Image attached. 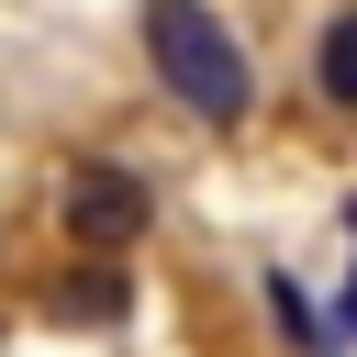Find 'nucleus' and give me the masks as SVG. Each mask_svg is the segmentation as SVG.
I'll return each mask as SVG.
<instances>
[{
	"mask_svg": "<svg viewBox=\"0 0 357 357\" xmlns=\"http://www.w3.org/2000/svg\"><path fill=\"white\" fill-rule=\"evenodd\" d=\"M145 67H156L201 123H245V100H257V78H245L234 33L212 22V0H145Z\"/></svg>",
	"mask_w": 357,
	"mask_h": 357,
	"instance_id": "nucleus-1",
	"label": "nucleus"
},
{
	"mask_svg": "<svg viewBox=\"0 0 357 357\" xmlns=\"http://www.w3.org/2000/svg\"><path fill=\"white\" fill-rule=\"evenodd\" d=\"M145 212H156V201H145L134 167H78V178H67V234H78V245H134Z\"/></svg>",
	"mask_w": 357,
	"mask_h": 357,
	"instance_id": "nucleus-2",
	"label": "nucleus"
},
{
	"mask_svg": "<svg viewBox=\"0 0 357 357\" xmlns=\"http://www.w3.org/2000/svg\"><path fill=\"white\" fill-rule=\"evenodd\" d=\"M312 89H324L335 112H357V0L324 22V45H312Z\"/></svg>",
	"mask_w": 357,
	"mask_h": 357,
	"instance_id": "nucleus-3",
	"label": "nucleus"
},
{
	"mask_svg": "<svg viewBox=\"0 0 357 357\" xmlns=\"http://www.w3.org/2000/svg\"><path fill=\"white\" fill-rule=\"evenodd\" d=\"M56 312H67V324H112V312H123V279H112V268H100V279H67Z\"/></svg>",
	"mask_w": 357,
	"mask_h": 357,
	"instance_id": "nucleus-4",
	"label": "nucleus"
}]
</instances>
